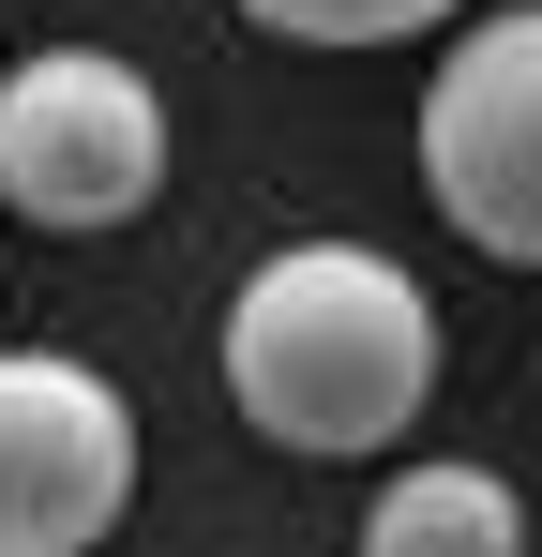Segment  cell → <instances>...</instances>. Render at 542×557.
Here are the masks:
<instances>
[{
    "instance_id": "6da1fadb",
    "label": "cell",
    "mask_w": 542,
    "mask_h": 557,
    "mask_svg": "<svg viewBox=\"0 0 542 557\" xmlns=\"http://www.w3.org/2000/svg\"><path fill=\"white\" fill-rule=\"evenodd\" d=\"M438 392V301L377 242H286L226 301V407L301 467L392 453Z\"/></svg>"
},
{
    "instance_id": "7a4b0ae2",
    "label": "cell",
    "mask_w": 542,
    "mask_h": 557,
    "mask_svg": "<svg viewBox=\"0 0 542 557\" xmlns=\"http://www.w3.org/2000/svg\"><path fill=\"white\" fill-rule=\"evenodd\" d=\"M0 196L30 226H136L167 196V91L106 46H46L0 76Z\"/></svg>"
},
{
    "instance_id": "3957f363",
    "label": "cell",
    "mask_w": 542,
    "mask_h": 557,
    "mask_svg": "<svg viewBox=\"0 0 542 557\" xmlns=\"http://www.w3.org/2000/svg\"><path fill=\"white\" fill-rule=\"evenodd\" d=\"M422 196L482 257L542 272V0L452 30L438 91H422Z\"/></svg>"
},
{
    "instance_id": "277c9868",
    "label": "cell",
    "mask_w": 542,
    "mask_h": 557,
    "mask_svg": "<svg viewBox=\"0 0 542 557\" xmlns=\"http://www.w3.org/2000/svg\"><path fill=\"white\" fill-rule=\"evenodd\" d=\"M136 497V407L76 347H0V557H90Z\"/></svg>"
},
{
    "instance_id": "5b68a950",
    "label": "cell",
    "mask_w": 542,
    "mask_h": 557,
    "mask_svg": "<svg viewBox=\"0 0 542 557\" xmlns=\"http://www.w3.org/2000/svg\"><path fill=\"white\" fill-rule=\"evenodd\" d=\"M361 543H377V557H513L528 512H513L497 467H407V482L361 512Z\"/></svg>"
},
{
    "instance_id": "8992f818",
    "label": "cell",
    "mask_w": 542,
    "mask_h": 557,
    "mask_svg": "<svg viewBox=\"0 0 542 557\" xmlns=\"http://www.w3.org/2000/svg\"><path fill=\"white\" fill-rule=\"evenodd\" d=\"M242 15L286 30V46H407V30H438L467 0H242Z\"/></svg>"
}]
</instances>
